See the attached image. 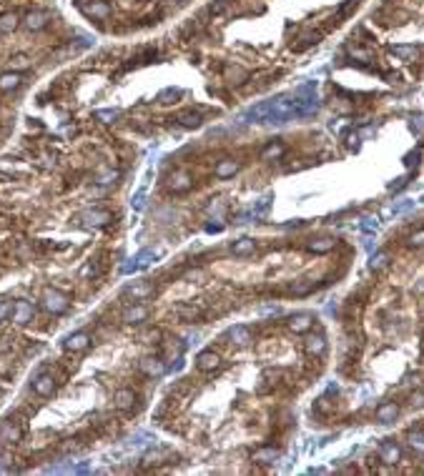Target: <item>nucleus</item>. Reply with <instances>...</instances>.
<instances>
[{
	"label": "nucleus",
	"mask_w": 424,
	"mask_h": 476,
	"mask_svg": "<svg viewBox=\"0 0 424 476\" xmlns=\"http://www.w3.org/2000/svg\"><path fill=\"white\" fill-rule=\"evenodd\" d=\"M286 120H294V100L291 98L271 100L269 113H266V123H286Z\"/></svg>",
	"instance_id": "f257e3e1"
},
{
	"label": "nucleus",
	"mask_w": 424,
	"mask_h": 476,
	"mask_svg": "<svg viewBox=\"0 0 424 476\" xmlns=\"http://www.w3.org/2000/svg\"><path fill=\"white\" fill-rule=\"evenodd\" d=\"M43 309L50 311V313H63L68 309V296L63 291H58V288H48L43 293Z\"/></svg>",
	"instance_id": "f03ea898"
},
{
	"label": "nucleus",
	"mask_w": 424,
	"mask_h": 476,
	"mask_svg": "<svg viewBox=\"0 0 424 476\" xmlns=\"http://www.w3.org/2000/svg\"><path fill=\"white\" fill-rule=\"evenodd\" d=\"M194 186V176L188 170H174L171 178H168V190L171 193H188Z\"/></svg>",
	"instance_id": "7ed1b4c3"
},
{
	"label": "nucleus",
	"mask_w": 424,
	"mask_h": 476,
	"mask_svg": "<svg viewBox=\"0 0 424 476\" xmlns=\"http://www.w3.org/2000/svg\"><path fill=\"white\" fill-rule=\"evenodd\" d=\"M33 391H35L38 396H43V399L53 396V391H55V376L48 374V371H40V374L33 379Z\"/></svg>",
	"instance_id": "20e7f679"
},
{
	"label": "nucleus",
	"mask_w": 424,
	"mask_h": 476,
	"mask_svg": "<svg viewBox=\"0 0 424 476\" xmlns=\"http://www.w3.org/2000/svg\"><path fill=\"white\" fill-rule=\"evenodd\" d=\"M78 3V8L86 13L88 18H96V20H103V18H108L111 15V8H108V3H103V0H93V3H86V0H75Z\"/></svg>",
	"instance_id": "39448f33"
},
{
	"label": "nucleus",
	"mask_w": 424,
	"mask_h": 476,
	"mask_svg": "<svg viewBox=\"0 0 424 476\" xmlns=\"http://www.w3.org/2000/svg\"><path fill=\"white\" fill-rule=\"evenodd\" d=\"M80 218L86 221L88 226H93V228H103V226H108V223L113 221V215H111L108 211H103V208H91V211L83 213Z\"/></svg>",
	"instance_id": "423d86ee"
},
{
	"label": "nucleus",
	"mask_w": 424,
	"mask_h": 476,
	"mask_svg": "<svg viewBox=\"0 0 424 476\" xmlns=\"http://www.w3.org/2000/svg\"><path fill=\"white\" fill-rule=\"evenodd\" d=\"M20 436H23V428H20L15 421L5 419L3 424H0V444H15V441H20Z\"/></svg>",
	"instance_id": "0eeeda50"
},
{
	"label": "nucleus",
	"mask_w": 424,
	"mask_h": 476,
	"mask_svg": "<svg viewBox=\"0 0 424 476\" xmlns=\"http://www.w3.org/2000/svg\"><path fill=\"white\" fill-rule=\"evenodd\" d=\"M148 318V309L146 306H141V304H133V306H128L123 311V316H121V321L123 323H128V326H136V323H143Z\"/></svg>",
	"instance_id": "6e6552de"
},
{
	"label": "nucleus",
	"mask_w": 424,
	"mask_h": 476,
	"mask_svg": "<svg viewBox=\"0 0 424 476\" xmlns=\"http://www.w3.org/2000/svg\"><path fill=\"white\" fill-rule=\"evenodd\" d=\"M221 366V358H219V354H214V351H201L199 356H196V369L199 371H216Z\"/></svg>",
	"instance_id": "1a4fd4ad"
},
{
	"label": "nucleus",
	"mask_w": 424,
	"mask_h": 476,
	"mask_svg": "<svg viewBox=\"0 0 424 476\" xmlns=\"http://www.w3.org/2000/svg\"><path fill=\"white\" fill-rule=\"evenodd\" d=\"M214 173H216V178H221V181L234 178L236 173H239V163H236L234 158H224V161H219V163H216Z\"/></svg>",
	"instance_id": "9d476101"
},
{
	"label": "nucleus",
	"mask_w": 424,
	"mask_h": 476,
	"mask_svg": "<svg viewBox=\"0 0 424 476\" xmlns=\"http://www.w3.org/2000/svg\"><path fill=\"white\" fill-rule=\"evenodd\" d=\"M33 304H28V301H18V304L13 306V321L15 323H20V326H23V323H28V321H33Z\"/></svg>",
	"instance_id": "9b49d317"
},
{
	"label": "nucleus",
	"mask_w": 424,
	"mask_h": 476,
	"mask_svg": "<svg viewBox=\"0 0 424 476\" xmlns=\"http://www.w3.org/2000/svg\"><path fill=\"white\" fill-rule=\"evenodd\" d=\"M48 13H43V10H33V13H28L25 18H23V25L28 28V30H40V28H46L48 25Z\"/></svg>",
	"instance_id": "f8f14e48"
},
{
	"label": "nucleus",
	"mask_w": 424,
	"mask_h": 476,
	"mask_svg": "<svg viewBox=\"0 0 424 476\" xmlns=\"http://www.w3.org/2000/svg\"><path fill=\"white\" fill-rule=\"evenodd\" d=\"M113 404H116V408H121V411H128V408H133V404H136V394L131 391V388H118L116 396H113Z\"/></svg>",
	"instance_id": "ddd939ff"
},
{
	"label": "nucleus",
	"mask_w": 424,
	"mask_h": 476,
	"mask_svg": "<svg viewBox=\"0 0 424 476\" xmlns=\"http://www.w3.org/2000/svg\"><path fill=\"white\" fill-rule=\"evenodd\" d=\"M311 326H314V316H311V313H299V316H294V318L289 321V329H291L294 333H306Z\"/></svg>",
	"instance_id": "4468645a"
},
{
	"label": "nucleus",
	"mask_w": 424,
	"mask_h": 476,
	"mask_svg": "<svg viewBox=\"0 0 424 476\" xmlns=\"http://www.w3.org/2000/svg\"><path fill=\"white\" fill-rule=\"evenodd\" d=\"M141 371L146 374V376H161L163 371H166V363L161 361V358H143L141 361Z\"/></svg>",
	"instance_id": "2eb2a0df"
},
{
	"label": "nucleus",
	"mask_w": 424,
	"mask_h": 476,
	"mask_svg": "<svg viewBox=\"0 0 424 476\" xmlns=\"http://www.w3.org/2000/svg\"><path fill=\"white\" fill-rule=\"evenodd\" d=\"M397 414H399V406H397L394 401L381 404V406L376 408V421H379V424H389V421L397 419Z\"/></svg>",
	"instance_id": "dca6fc26"
},
{
	"label": "nucleus",
	"mask_w": 424,
	"mask_h": 476,
	"mask_svg": "<svg viewBox=\"0 0 424 476\" xmlns=\"http://www.w3.org/2000/svg\"><path fill=\"white\" fill-rule=\"evenodd\" d=\"M88 343H91V336L86 331H78V333H73V336L66 338V349L68 351H83Z\"/></svg>",
	"instance_id": "f3484780"
},
{
	"label": "nucleus",
	"mask_w": 424,
	"mask_h": 476,
	"mask_svg": "<svg viewBox=\"0 0 424 476\" xmlns=\"http://www.w3.org/2000/svg\"><path fill=\"white\" fill-rule=\"evenodd\" d=\"M379 459L384 464H397L399 461V446L392 444V441H384L379 446Z\"/></svg>",
	"instance_id": "a211bd4d"
},
{
	"label": "nucleus",
	"mask_w": 424,
	"mask_h": 476,
	"mask_svg": "<svg viewBox=\"0 0 424 476\" xmlns=\"http://www.w3.org/2000/svg\"><path fill=\"white\" fill-rule=\"evenodd\" d=\"M176 123L181 128H199L201 125V113L199 111H181L176 116Z\"/></svg>",
	"instance_id": "6ab92c4d"
},
{
	"label": "nucleus",
	"mask_w": 424,
	"mask_h": 476,
	"mask_svg": "<svg viewBox=\"0 0 424 476\" xmlns=\"http://www.w3.org/2000/svg\"><path fill=\"white\" fill-rule=\"evenodd\" d=\"M156 288L151 286V284H138V286H128L125 288V296L128 298H133V301H143V298H148Z\"/></svg>",
	"instance_id": "aec40b11"
},
{
	"label": "nucleus",
	"mask_w": 424,
	"mask_h": 476,
	"mask_svg": "<svg viewBox=\"0 0 424 476\" xmlns=\"http://www.w3.org/2000/svg\"><path fill=\"white\" fill-rule=\"evenodd\" d=\"M228 338H231V343H236V346H249L251 343V331L246 326H234L228 331Z\"/></svg>",
	"instance_id": "412c9836"
},
{
	"label": "nucleus",
	"mask_w": 424,
	"mask_h": 476,
	"mask_svg": "<svg viewBox=\"0 0 424 476\" xmlns=\"http://www.w3.org/2000/svg\"><path fill=\"white\" fill-rule=\"evenodd\" d=\"M276 459H279V451L274 446H264L259 451H253V461H256V464H274Z\"/></svg>",
	"instance_id": "4be33fe9"
},
{
	"label": "nucleus",
	"mask_w": 424,
	"mask_h": 476,
	"mask_svg": "<svg viewBox=\"0 0 424 476\" xmlns=\"http://www.w3.org/2000/svg\"><path fill=\"white\" fill-rule=\"evenodd\" d=\"M253 251H256V241H253V238H241V241L234 243V256H239V258L251 256Z\"/></svg>",
	"instance_id": "5701e85b"
},
{
	"label": "nucleus",
	"mask_w": 424,
	"mask_h": 476,
	"mask_svg": "<svg viewBox=\"0 0 424 476\" xmlns=\"http://www.w3.org/2000/svg\"><path fill=\"white\" fill-rule=\"evenodd\" d=\"M286 153V148L281 145V143H269L264 150H261V161H276V158H281Z\"/></svg>",
	"instance_id": "b1692460"
},
{
	"label": "nucleus",
	"mask_w": 424,
	"mask_h": 476,
	"mask_svg": "<svg viewBox=\"0 0 424 476\" xmlns=\"http://www.w3.org/2000/svg\"><path fill=\"white\" fill-rule=\"evenodd\" d=\"M306 351H309L311 356H322V354L326 351V341H324V336H311V338H306Z\"/></svg>",
	"instance_id": "393cba45"
},
{
	"label": "nucleus",
	"mask_w": 424,
	"mask_h": 476,
	"mask_svg": "<svg viewBox=\"0 0 424 476\" xmlns=\"http://www.w3.org/2000/svg\"><path fill=\"white\" fill-rule=\"evenodd\" d=\"M18 23H20L18 13H5V15H0V33H10V30H15Z\"/></svg>",
	"instance_id": "a878e982"
},
{
	"label": "nucleus",
	"mask_w": 424,
	"mask_h": 476,
	"mask_svg": "<svg viewBox=\"0 0 424 476\" xmlns=\"http://www.w3.org/2000/svg\"><path fill=\"white\" fill-rule=\"evenodd\" d=\"M20 80H23V75H20V73H5V75H0V91H13V88H18Z\"/></svg>",
	"instance_id": "bb28decb"
},
{
	"label": "nucleus",
	"mask_w": 424,
	"mask_h": 476,
	"mask_svg": "<svg viewBox=\"0 0 424 476\" xmlns=\"http://www.w3.org/2000/svg\"><path fill=\"white\" fill-rule=\"evenodd\" d=\"M306 248L311 253H329L334 248V241H331V238H319V241H309Z\"/></svg>",
	"instance_id": "cd10ccee"
},
{
	"label": "nucleus",
	"mask_w": 424,
	"mask_h": 476,
	"mask_svg": "<svg viewBox=\"0 0 424 476\" xmlns=\"http://www.w3.org/2000/svg\"><path fill=\"white\" fill-rule=\"evenodd\" d=\"M269 105H271V100H266V103H259V105H253L251 111L246 113V118H251V120H266Z\"/></svg>",
	"instance_id": "c85d7f7f"
},
{
	"label": "nucleus",
	"mask_w": 424,
	"mask_h": 476,
	"mask_svg": "<svg viewBox=\"0 0 424 476\" xmlns=\"http://www.w3.org/2000/svg\"><path fill=\"white\" fill-rule=\"evenodd\" d=\"M409 446L419 453V456H424V431H412V434H409Z\"/></svg>",
	"instance_id": "c756f323"
},
{
	"label": "nucleus",
	"mask_w": 424,
	"mask_h": 476,
	"mask_svg": "<svg viewBox=\"0 0 424 476\" xmlns=\"http://www.w3.org/2000/svg\"><path fill=\"white\" fill-rule=\"evenodd\" d=\"M116 178H118V170L105 168V170H100L98 176H96V183H100V186H111V183H116Z\"/></svg>",
	"instance_id": "7c9ffc66"
},
{
	"label": "nucleus",
	"mask_w": 424,
	"mask_h": 476,
	"mask_svg": "<svg viewBox=\"0 0 424 476\" xmlns=\"http://www.w3.org/2000/svg\"><path fill=\"white\" fill-rule=\"evenodd\" d=\"M226 78H228L231 83H244L249 75H246V71H241L239 66H228V68H226Z\"/></svg>",
	"instance_id": "2f4dec72"
},
{
	"label": "nucleus",
	"mask_w": 424,
	"mask_h": 476,
	"mask_svg": "<svg viewBox=\"0 0 424 476\" xmlns=\"http://www.w3.org/2000/svg\"><path fill=\"white\" fill-rule=\"evenodd\" d=\"M392 53H394V55H399V58H404V60L417 58V48H414V46H394V48H392Z\"/></svg>",
	"instance_id": "473e14b6"
},
{
	"label": "nucleus",
	"mask_w": 424,
	"mask_h": 476,
	"mask_svg": "<svg viewBox=\"0 0 424 476\" xmlns=\"http://www.w3.org/2000/svg\"><path fill=\"white\" fill-rule=\"evenodd\" d=\"M153 258H156V251H151V248H143V251L136 256V263H138V268H141V266H148V263L153 261Z\"/></svg>",
	"instance_id": "72a5a7b5"
},
{
	"label": "nucleus",
	"mask_w": 424,
	"mask_h": 476,
	"mask_svg": "<svg viewBox=\"0 0 424 476\" xmlns=\"http://www.w3.org/2000/svg\"><path fill=\"white\" fill-rule=\"evenodd\" d=\"M178 95H181V91H178V88H166V91H161V93H158V103H174Z\"/></svg>",
	"instance_id": "f704fd0d"
},
{
	"label": "nucleus",
	"mask_w": 424,
	"mask_h": 476,
	"mask_svg": "<svg viewBox=\"0 0 424 476\" xmlns=\"http://www.w3.org/2000/svg\"><path fill=\"white\" fill-rule=\"evenodd\" d=\"M176 313H178L183 321H196V318H199V311H196V309H191V306H178V309H176Z\"/></svg>",
	"instance_id": "c9c22d12"
},
{
	"label": "nucleus",
	"mask_w": 424,
	"mask_h": 476,
	"mask_svg": "<svg viewBox=\"0 0 424 476\" xmlns=\"http://www.w3.org/2000/svg\"><path fill=\"white\" fill-rule=\"evenodd\" d=\"M96 118L103 120V123H113L118 118V111H111V108H108V111H96Z\"/></svg>",
	"instance_id": "e433bc0d"
},
{
	"label": "nucleus",
	"mask_w": 424,
	"mask_h": 476,
	"mask_svg": "<svg viewBox=\"0 0 424 476\" xmlns=\"http://www.w3.org/2000/svg\"><path fill=\"white\" fill-rule=\"evenodd\" d=\"M387 261H389V256H387V253H376V256H372V268H374V271L384 268V266H387Z\"/></svg>",
	"instance_id": "4c0bfd02"
},
{
	"label": "nucleus",
	"mask_w": 424,
	"mask_h": 476,
	"mask_svg": "<svg viewBox=\"0 0 424 476\" xmlns=\"http://www.w3.org/2000/svg\"><path fill=\"white\" fill-rule=\"evenodd\" d=\"M269 206H271V198H261V203L253 208V218H261V215L269 211Z\"/></svg>",
	"instance_id": "58836bf2"
},
{
	"label": "nucleus",
	"mask_w": 424,
	"mask_h": 476,
	"mask_svg": "<svg viewBox=\"0 0 424 476\" xmlns=\"http://www.w3.org/2000/svg\"><path fill=\"white\" fill-rule=\"evenodd\" d=\"M407 183H409V181H407V176H399V178H394V181L389 183V190H394V193H397V190L404 188Z\"/></svg>",
	"instance_id": "ea45409f"
},
{
	"label": "nucleus",
	"mask_w": 424,
	"mask_h": 476,
	"mask_svg": "<svg viewBox=\"0 0 424 476\" xmlns=\"http://www.w3.org/2000/svg\"><path fill=\"white\" fill-rule=\"evenodd\" d=\"M409 246H414V248L424 246V231H417V233H412V238H409Z\"/></svg>",
	"instance_id": "a19ab883"
},
{
	"label": "nucleus",
	"mask_w": 424,
	"mask_h": 476,
	"mask_svg": "<svg viewBox=\"0 0 424 476\" xmlns=\"http://www.w3.org/2000/svg\"><path fill=\"white\" fill-rule=\"evenodd\" d=\"M228 3H231V0H216V3H214V5H211V13H214V15H219V13H224V10L228 8Z\"/></svg>",
	"instance_id": "79ce46f5"
},
{
	"label": "nucleus",
	"mask_w": 424,
	"mask_h": 476,
	"mask_svg": "<svg viewBox=\"0 0 424 476\" xmlns=\"http://www.w3.org/2000/svg\"><path fill=\"white\" fill-rule=\"evenodd\" d=\"M376 226H379L376 218H367V221L362 223V231H364V233H372V231H376Z\"/></svg>",
	"instance_id": "37998d69"
},
{
	"label": "nucleus",
	"mask_w": 424,
	"mask_h": 476,
	"mask_svg": "<svg viewBox=\"0 0 424 476\" xmlns=\"http://www.w3.org/2000/svg\"><path fill=\"white\" fill-rule=\"evenodd\" d=\"M354 8H356V0H349V3H347V5L342 8V10H339V18H347V15H349V13L354 10Z\"/></svg>",
	"instance_id": "c03bdc74"
},
{
	"label": "nucleus",
	"mask_w": 424,
	"mask_h": 476,
	"mask_svg": "<svg viewBox=\"0 0 424 476\" xmlns=\"http://www.w3.org/2000/svg\"><path fill=\"white\" fill-rule=\"evenodd\" d=\"M10 309H13V306L8 304V301H0V318H5V316L10 313Z\"/></svg>",
	"instance_id": "a18cd8bd"
},
{
	"label": "nucleus",
	"mask_w": 424,
	"mask_h": 476,
	"mask_svg": "<svg viewBox=\"0 0 424 476\" xmlns=\"http://www.w3.org/2000/svg\"><path fill=\"white\" fill-rule=\"evenodd\" d=\"M417 158H419V150H414V153H409V156H407V161H404V163H407V166H409V168H412V166H417Z\"/></svg>",
	"instance_id": "49530a36"
}]
</instances>
